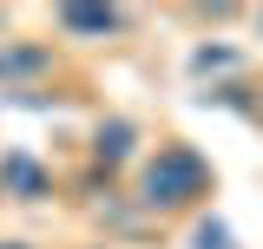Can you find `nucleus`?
Returning a JSON list of instances; mask_svg holds the SVG:
<instances>
[{
  "label": "nucleus",
  "mask_w": 263,
  "mask_h": 249,
  "mask_svg": "<svg viewBox=\"0 0 263 249\" xmlns=\"http://www.w3.org/2000/svg\"><path fill=\"white\" fill-rule=\"evenodd\" d=\"M0 249H20V243H0Z\"/></svg>",
  "instance_id": "8"
},
{
  "label": "nucleus",
  "mask_w": 263,
  "mask_h": 249,
  "mask_svg": "<svg viewBox=\"0 0 263 249\" xmlns=\"http://www.w3.org/2000/svg\"><path fill=\"white\" fill-rule=\"evenodd\" d=\"M230 59H237L230 46H197V53H191V66H197V72H211V66H230Z\"/></svg>",
  "instance_id": "6"
},
{
  "label": "nucleus",
  "mask_w": 263,
  "mask_h": 249,
  "mask_svg": "<svg viewBox=\"0 0 263 249\" xmlns=\"http://www.w3.org/2000/svg\"><path fill=\"white\" fill-rule=\"evenodd\" d=\"M132 138H138V131H132L125 118L99 125V164H105V171H112V164H125V151H132Z\"/></svg>",
  "instance_id": "4"
},
{
  "label": "nucleus",
  "mask_w": 263,
  "mask_h": 249,
  "mask_svg": "<svg viewBox=\"0 0 263 249\" xmlns=\"http://www.w3.org/2000/svg\"><path fill=\"white\" fill-rule=\"evenodd\" d=\"M204 190H211V164L191 144H158V157L145 164V203L152 210H171V203H191Z\"/></svg>",
  "instance_id": "1"
},
{
  "label": "nucleus",
  "mask_w": 263,
  "mask_h": 249,
  "mask_svg": "<svg viewBox=\"0 0 263 249\" xmlns=\"http://www.w3.org/2000/svg\"><path fill=\"white\" fill-rule=\"evenodd\" d=\"M0 184L13 190V197H46V171H40V164H33V157H0Z\"/></svg>",
  "instance_id": "2"
},
{
  "label": "nucleus",
  "mask_w": 263,
  "mask_h": 249,
  "mask_svg": "<svg viewBox=\"0 0 263 249\" xmlns=\"http://www.w3.org/2000/svg\"><path fill=\"white\" fill-rule=\"evenodd\" d=\"M197 249H230V230L224 223H204V230H197Z\"/></svg>",
  "instance_id": "7"
},
{
  "label": "nucleus",
  "mask_w": 263,
  "mask_h": 249,
  "mask_svg": "<svg viewBox=\"0 0 263 249\" xmlns=\"http://www.w3.org/2000/svg\"><path fill=\"white\" fill-rule=\"evenodd\" d=\"M257 27H263V13H257Z\"/></svg>",
  "instance_id": "9"
},
{
  "label": "nucleus",
  "mask_w": 263,
  "mask_h": 249,
  "mask_svg": "<svg viewBox=\"0 0 263 249\" xmlns=\"http://www.w3.org/2000/svg\"><path fill=\"white\" fill-rule=\"evenodd\" d=\"M60 27L66 33H112L119 13H112V7H60Z\"/></svg>",
  "instance_id": "3"
},
{
  "label": "nucleus",
  "mask_w": 263,
  "mask_h": 249,
  "mask_svg": "<svg viewBox=\"0 0 263 249\" xmlns=\"http://www.w3.org/2000/svg\"><path fill=\"white\" fill-rule=\"evenodd\" d=\"M27 72H46L40 46H0V79H27Z\"/></svg>",
  "instance_id": "5"
}]
</instances>
